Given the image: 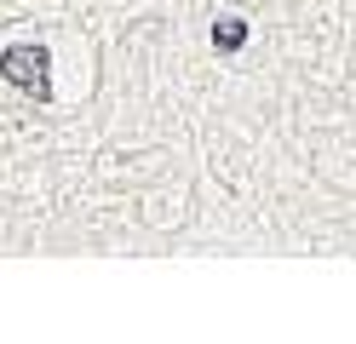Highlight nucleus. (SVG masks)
Returning a JSON list of instances; mask_svg holds the SVG:
<instances>
[{"label": "nucleus", "instance_id": "nucleus-1", "mask_svg": "<svg viewBox=\"0 0 356 344\" xmlns=\"http://www.w3.org/2000/svg\"><path fill=\"white\" fill-rule=\"evenodd\" d=\"M0 81L35 104H52V46L47 40H12L0 46Z\"/></svg>", "mask_w": 356, "mask_h": 344}, {"label": "nucleus", "instance_id": "nucleus-2", "mask_svg": "<svg viewBox=\"0 0 356 344\" xmlns=\"http://www.w3.org/2000/svg\"><path fill=\"white\" fill-rule=\"evenodd\" d=\"M248 40H253V23H248V17L225 12V17L213 23V52H218V58H236L241 46H248Z\"/></svg>", "mask_w": 356, "mask_h": 344}]
</instances>
